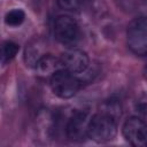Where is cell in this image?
Instances as JSON below:
<instances>
[{"instance_id":"ba28073f","label":"cell","mask_w":147,"mask_h":147,"mask_svg":"<svg viewBox=\"0 0 147 147\" xmlns=\"http://www.w3.org/2000/svg\"><path fill=\"white\" fill-rule=\"evenodd\" d=\"M36 70L39 76L42 77H51L54 72H56L60 69H63L61 59L52 55V54H45L41 55L38 61L34 64Z\"/></svg>"},{"instance_id":"4fadbf2b","label":"cell","mask_w":147,"mask_h":147,"mask_svg":"<svg viewBox=\"0 0 147 147\" xmlns=\"http://www.w3.org/2000/svg\"><path fill=\"white\" fill-rule=\"evenodd\" d=\"M3 60V57H2V52H1V48H0V62Z\"/></svg>"},{"instance_id":"5bb4252c","label":"cell","mask_w":147,"mask_h":147,"mask_svg":"<svg viewBox=\"0 0 147 147\" xmlns=\"http://www.w3.org/2000/svg\"><path fill=\"white\" fill-rule=\"evenodd\" d=\"M80 1H82V0H80Z\"/></svg>"},{"instance_id":"30bf717a","label":"cell","mask_w":147,"mask_h":147,"mask_svg":"<svg viewBox=\"0 0 147 147\" xmlns=\"http://www.w3.org/2000/svg\"><path fill=\"white\" fill-rule=\"evenodd\" d=\"M101 111H103V113L110 115L111 117H114V118L117 121V119L121 117V115H122L121 103H119L118 101H116V100H109V101L105 102L103 108H102Z\"/></svg>"},{"instance_id":"3957f363","label":"cell","mask_w":147,"mask_h":147,"mask_svg":"<svg viewBox=\"0 0 147 147\" xmlns=\"http://www.w3.org/2000/svg\"><path fill=\"white\" fill-rule=\"evenodd\" d=\"M127 46L132 53L145 56L147 53V22L144 16L134 18L126 31Z\"/></svg>"},{"instance_id":"7c38bea8","label":"cell","mask_w":147,"mask_h":147,"mask_svg":"<svg viewBox=\"0 0 147 147\" xmlns=\"http://www.w3.org/2000/svg\"><path fill=\"white\" fill-rule=\"evenodd\" d=\"M56 2L61 9L74 11L79 8L82 1L80 0H56Z\"/></svg>"},{"instance_id":"6da1fadb","label":"cell","mask_w":147,"mask_h":147,"mask_svg":"<svg viewBox=\"0 0 147 147\" xmlns=\"http://www.w3.org/2000/svg\"><path fill=\"white\" fill-rule=\"evenodd\" d=\"M117 133V121L110 115L100 111L93 115L87 125V138L95 142H107Z\"/></svg>"},{"instance_id":"8fae6325","label":"cell","mask_w":147,"mask_h":147,"mask_svg":"<svg viewBox=\"0 0 147 147\" xmlns=\"http://www.w3.org/2000/svg\"><path fill=\"white\" fill-rule=\"evenodd\" d=\"M20 47L17 44L13 42V41H7L3 44L2 48H1V52H2V57H3V61L7 62L9 60H11L18 52Z\"/></svg>"},{"instance_id":"7a4b0ae2","label":"cell","mask_w":147,"mask_h":147,"mask_svg":"<svg viewBox=\"0 0 147 147\" xmlns=\"http://www.w3.org/2000/svg\"><path fill=\"white\" fill-rule=\"evenodd\" d=\"M49 85L56 96L61 99H70L78 92L80 82L74 74L65 69H60L51 76Z\"/></svg>"},{"instance_id":"5b68a950","label":"cell","mask_w":147,"mask_h":147,"mask_svg":"<svg viewBox=\"0 0 147 147\" xmlns=\"http://www.w3.org/2000/svg\"><path fill=\"white\" fill-rule=\"evenodd\" d=\"M123 136L134 147H145L147 142V126L142 118L138 116L129 117L122 129Z\"/></svg>"},{"instance_id":"9c48e42d","label":"cell","mask_w":147,"mask_h":147,"mask_svg":"<svg viewBox=\"0 0 147 147\" xmlns=\"http://www.w3.org/2000/svg\"><path fill=\"white\" fill-rule=\"evenodd\" d=\"M25 14L22 9H13L5 16V22L9 26H18L24 22Z\"/></svg>"},{"instance_id":"277c9868","label":"cell","mask_w":147,"mask_h":147,"mask_svg":"<svg viewBox=\"0 0 147 147\" xmlns=\"http://www.w3.org/2000/svg\"><path fill=\"white\" fill-rule=\"evenodd\" d=\"M54 34L60 44L67 47H72L77 45L80 39V29L78 23L72 17L61 15L55 20Z\"/></svg>"},{"instance_id":"52a82bcc","label":"cell","mask_w":147,"mask_h":147,"mask_svg":"<svg viewBox=\"0 0 147 147\" xmlns=\"http://www.w3.org/2000/svg\"><path fill=\"white\" fill-rule=\"evenodd\" d=\"M88 115L85 111H76L67 123V137L72 141H84L87 138Z\"/></svg>"},{"instance_id":"8992f818","label":"cell","mask_w":147,"mask_h":147,"mask_svg":"<svg viewBox=\"0 0 147 147\" xmlns=\"http://www.w3.org/2000/svg\"><path fill=\"white\" fill-rule=\"evenodd\" d=\"M61 62L63 69L71 74H83L90 63L87 54L82 49L71 48L62 54Z\"/></svg>"}]
</instances>
